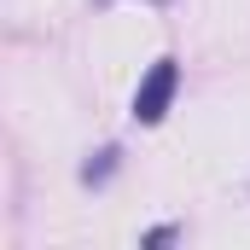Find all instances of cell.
Masks as SVG:
<instances>
[{"instance_id":"2","label":"cell","mask_w":250,"mask_h":250,"mask_svg":"<svg viewBox=\"0 0 250 250\" xmlns=\"http://www.w3.org/2000/svg\"><path fill=\"white\" fill-rule=\"evenodd\" d=\"M117 157H123V151H117V146H105V151H99V157L82 169V181H87V187H105V181L117 175Z\"/></svg>"},{"instance_id":"1","label":"cell","mask_w":250,"mask_h":250,"mask_svg":"<svg viewBox=\"0 0 250 250\" xmlns=\"http://www.w3.org/2000/svg\"><path fill=\"white\" fill-rule=\"evenodd\" d=\"M175 87H181V64H175V59H157V64H151V76L140 82V93H134V123H146V128L163 123Z\"/></svg>"}]
</instances>
